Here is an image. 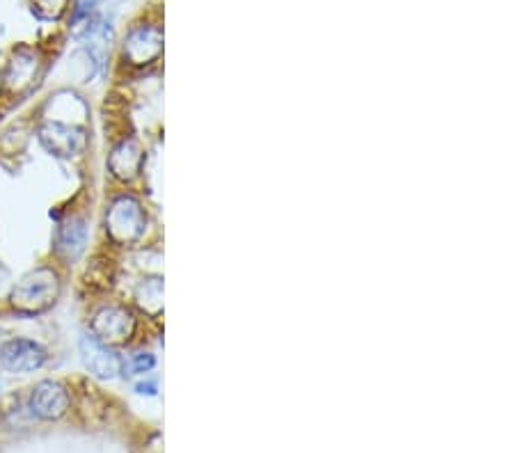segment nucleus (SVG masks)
Returning <instances> with one entry per match:
<instances>
[{
    "label": "nucleus",
    "mask_w": 515,
    "mask_h": 453,
    "mask_svg": "<svg viewBox=\"0 0 515 453\" xmlns=\"http://www.w3.org/2000/svg\"><path fill=\"white\" fill-rule=\"evenodd\" d=\"M39 55L33 49H17L3 71V90L23 94L35 85L39 76Z\"/></svg>",
    "instance_id": "obj_9"
},
{
    "label": "nucleus",
    "mask_w": 515,
    "mask_h": 453,
    "mask_svg": "<svg viewBox=\"0 0 515 453\" xmlns=\"http://www.w3.org/2000/svg\"><path fill=\"white\" fill-rule=\"evenodd\" d=\"M0 396H3V380H0Z\"/></svg>",
    "instance_id": "obj_17"
},
{
    "label": "nucleus",
    "mask_w": 515,
    "mask_h": 453,
    "mask_svg": "<svg viewBox=\"0 0 515 453\" xmlns=\"http://www.w3.org/2000/svg\"><path fill=\"white\" fill-rule=\"evenodd\" d=\"M133 332H136V319L129 309L117 305L101 307L90 321V335L110 348L126 344Z\"/></svg>",
    "instance_id": "obj_6"
},
{
    "label": "nucleus",
    "mask_w": 515,
    "mask_h": 453,
    "mask_svg": "<svg viewBox=\"0 0 515 453\" xmlns=\"http://www.w3.org/2000/svg\"><path fill=\"white\" fill-rule=\"evenodd\" d=\"M37 140L55 158H74L87 149V131L81 124L44 119L37 129Z\"/></svg>",
    "instance_id": "obj_3"
},
{
    "label": "nucleus",
    "mask_w": 515,
    "mask_h": 453,
    "mask_svg": "<svg viewBox=\"0 0 515 453\" xmlns=\"http://www.w3.org/2000/svg\"><path fill=\"white\" fill-rule=\"evenodd\" d=\"M145 165V151L136 138H124L108 156V170L117 181H133Z\"/></svg>",
    "instance_id": "obj_10"
},
{
    "label": "nucleus",
    "mask_w": 515,
    "mask_h": 453,
    "mask_svg": "<svg viewBox=\"0 0 515 453\" xmlns=\"http://www.w3.org/2000/svg\"><path fill=\"white\" fill-rule=\"evenodd\" d=\"M26 408L33 419L58 421L65 417L71 408V394L67 385H62L60 380H39V383L30 389Z\"/></svg>",
    "instance_id": "obj_5"
},
{
    "label": "nucleus",
    "mask_w": 515,
    "mask_h": 453,
    "mask_svg": "<svg viewBox=\"0 0 515 453\" xmlns=\"http://www.w3.org/2000/svg\"><path fill=\"white\" fill-rule=\"evenodd\" d=\"M136 392L138 394H147V396H156L158 392V383L152 378V380H140V383L136 385Z\"/></svg>",
    "instance_id": "obj_16"
},
{
    "label": "nucleus",
    "mask_w": 515,
    "mask_h": 453,
    "mask_svg": "<svg viewBox=\"0 0 515 453\" xmlns=\"http://www.w3.org/2000/svg\"><path fill=\"white\" fill-rule=\"evenodd\" d=\"M78 351H81L83 367L99 380H115L122 376V357L117 355L113 348L101 344L99 339L92 335H83L78 341Z\"/></svg>",
    "instance_id": "obj_7"
},
{
    "label": "nucleus",
    "mask_w": 515,
    "mask_h": 453,
    "mask_svg": "<svg viewBox=\"0 0 515 453\" xmlns=\"http://www.w3.org/2000/svg\"><path fill=\"white\" fill-rule=\"evenodd\" d=\"M124 60L133 67H147L163 53V33L156 26L133 28L124 39Z\"/></svg>",
    "instance_id": "obj_8"
},
{
    "label": "nucleus",
    "mask_w": 515,
    "mask_h": 453,
    "mask_svg": "<svg viewBox=\"0 0 515 453\" xmlns=\"http://www.w3.org/2000/svg\"><path fill=\"white\" fill-rule=\"evenodd\" d=\"M156 367V357L152 353H136L122 362V376H145Z\"/></svg>",
    "instance_id": "obj_14"
},
{
    "label": "nucleus",
    "mask_w": 515,
    "mask_h": 453,
    "mask_svg": "<svg viewBox=\"0 0 515 453\" xmlns=\"http://www.w3.org/2000/svg\"><path fill=\"white\" fill-rule=\"evenodd\" d=\"M87 245V222L78 216L67 218L58 227V252L69 261H76Z\"/></svg>",
    "instance_id": "obj_11"
},
{
    "label": "nucleus",
    "mask_w": 515,
    "mask_h": 453,
    "mask_svg": "<svg viewBox=\"0 0 515 453\" xmlns=\"http://www.w3.org/2000/svg\"><path fill=\"white\" fill-rule=\"evenodd\" d=\"M33 14L42 21H58L67 12L69 0H30Z\"/></svg>",
    "instance_id": "obj_13"
},
{
    "label": "nucleus",
    "mask_w": 515,
    "mask_h": 453,
    "mask_svg": "<svg viewBox=\"0 0 515 453\" xmlns=\"http://www.w3.org/2000/svg\"><path fill=\"white\" fill-rule=\"evenodd\" d=\"M136 302L142 312L149 316H158L163 312V282L161 277H147L136 289Z\"/></svg>",
    "instance_id": "obj_12"
},
{
    "label": "nucleus",
    "mask_w": 515,
    "mask_h": 453,
    "mask_svg": "<svg viewBox=\"0 0 515 453\" xmlns=\"http://www.w3.org/2000/svg\"><path fill=\"white\" fill-rule=\"evenodd\" d=\"M10 289H12V275L3 261H0V300H7V296H10Z\"/></svg>",
    "instance_id": "obj_15"
},
{
    "label": "nucleus",
    "mask_w": 515,
    "mask_h": 453,
    "mask_svg": "<svg viewBox=\"0 0 515 453\" xmlns=\"http://www.w3.org/2000/svg\"><path fill=\"white\" fill-rule=\"evenodd\" d=\"M147 229V213L138 197L120 195L106 211V234L115 245L138 243Z\"/></svg>",
    "instance_id": "obj_2"
},
{
    "label": "nucleus",
    "mask_w": 515,
    "mask_h": 453,
    "mask_svg": "<svg viewBox=\"0 0 515 453\" xmlns=\"http://www.w3.org/2000/svg\"><path fill=\"white\" fill-rule=\"evenodd\" d=\"M62 296V277L53 266H37L28 270L10 289V305L14 312L37 316L49 312Z\"/></svg>",
    "instance_id": "obj_1"
},
{
    "label": "nucleus",
    "mask_w": 515,
    "mask_h": 453,
    "mask_svg": "<svg viewBox=\"0 0 515 453\" xmlns=\"http://www.w3.org/2000/svg\"><path fill=\"white\" fill-rule=\"evenodd\" d=\"M49 362V351L35 339L12 337L0 344V369L14 376L35 373Z\"/></svg>",
    "instance_id": "obj_4"
}]
</instances>
